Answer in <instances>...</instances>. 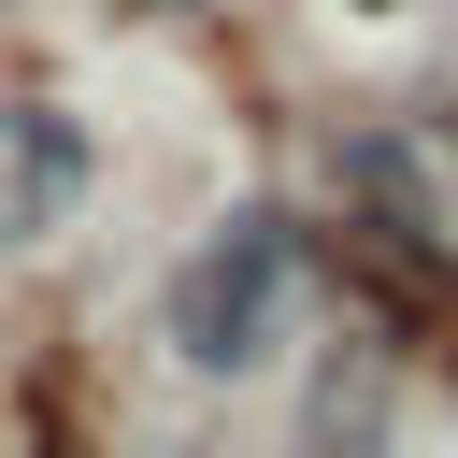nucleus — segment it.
<instances>
[{
  "label": "nucleus",
  "instance_id": "nucleus-1",
  "mask_svg": "<svg viewBox=\"0 0 458 458\" xmlns=\"http://www.w3.org/2000/svg\"><path fill=\"white\" fill-rule=\"evenodd\" d=\"M286 272H301L286 215H229V229L172 272V358H186V372H258V358H272V315H286Z\"/></svg>",
  "mask_w": 458,
  "mask_h": 458
},
{
  "label": "nucleus",
  "instance_id": "nucleus-2",
  "mask_svg": "<svg viewBox=\"0 0 458 458\" xmlns=\"http://www.w3.org/2000/svg\"><path fill=\"white\" fill-rule=\"evenodd\" d=\"M344 200H358L401 258L458 272V114H372V129L344 143Z\"/></svg>",
  "mask_w": 458,
  "mask_h": 458
},
{
  "label": "nucleus",
  "instance_id": "nucleus-3",
  "mask_svg": "<svg viewBox=\"0 0 458 458\" xmlns=\"http://www.w3.org/2000/svg\"><path fill=\"white\" fill-rule=\"evenodd\" d=\"M72 200H86V129L57 100H0V243L72 229Z\"/></svg>",
  "mask_w": 458,
  "mask_h": 458
},
{
  "label": "nucleus",
  "instance_id": "nucleus-4",
  "mask_svg": "<svg viewBox=\"0 0 458 458\" xmlns=\"http://www.w3.org/2000/svg\"><path fill=\"white\" fill-rule=\"evenodd\" d=\"M143 14H229V0H143Z\"/></svg>",
  "mask_w": 458,
  "mask_h": 458
}]
</instances>
